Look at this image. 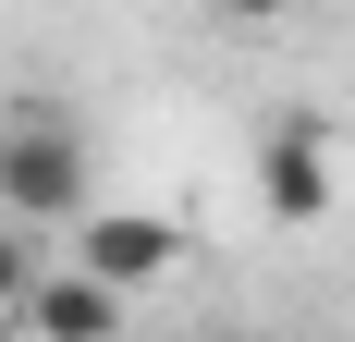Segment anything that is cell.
Instances as JSON below:
<instances>
[{"label":"cell","instance_id":"1","mask_svg":"<svg viewBox=\"0 0 355 342\" xmlns=\"http://www.w3.org/2000/svg\"><path fill=\"white\" fill-rule=\"evenodd\" d=\"M86 183H98V171H86V135H73L49 98L0 110V220H12V233H73V220L98 208Z\"/></svg>","mask_w":355,"mask_h":342},{"label":"cell","instance_id":"2","mask_svg":"<svg viewBox=\"0 0 355 342\" xmlns=\"http://www.w3.org/2000/svg\"><path fill=\"white\" fill-rule=\"evenodd\" d=\"M73 269L110 281V294L135 306L147 281L184 269V220H159V208H86V220H73Z\"/></svg>","mask_w":355,"mask_h":342},{"label":"cell","instance_id":"3","mask_svg":"<svg viewBox=\"0 0 355 342\" xmlns=\"http://www.w3.org/2000/svg\"><path fill=\"white\" fill-rule=\"evenodd\" d=\"M331 196H343V183H331V135L306 110L270 123V135H257V208H270L282 233H306V220H331Z\"/></svg>","mask_w":355,"mask_h":342},{"label":"cell","instance_id":"4","mask_svg":"<svg viewBox=\"0 0 355 342\" xmlns=\"http://www.w3.org/2000/svg\"><path fill=\"white\" fill-rule=\"evenodd\" d=\"M12 330H25V342H123V294L86 281V269L62 257V269H37V294H25Z\"/></svg>","mask_w":355,"mask_h":342},{"label":"cell","instance_id":"5","mask_svg":"<svg viewBox=\"0 0 355 342\" xmlns=\"http://www.w3.org/2000/svg\"><path fill=\"white\" fill-rule=\"evenodd\" d=\"M37 269H49V257H37V233H12V220H0V330L25 318V294H37Z\"/></svg>","mask_w":355,"mask_h":342},{"label":"cell","instance_id":"6","mask_svg":"<svg viewBox=\"0 0 355 342\" xmlns=\"http://www.w3.org/2000/svg\"><path fill=\"white\" fill-rule=\"evenodd\" d=\"M220 25H294V12H306V0H209Z\"/></svg>","mask_w":355,"mask_h":342}]
</instances>
